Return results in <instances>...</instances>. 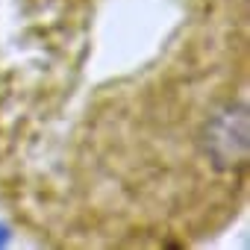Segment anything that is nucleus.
<instances>
[{"instance_id":"1","label":"nucleus","mask_w":250,"mask_h":250,"mask_svg":"<svg viewBox=\"0 0 250 250\" xmlns=\"http://www.w3.org/2000/svg\"><path fill=\"white\" fill-rule=\"evenodd\" d=\"M247 0H212L153 65L88 103L65 162L68 235L94 247H186L247 203Z\"/></svg>"}]
</instances>
